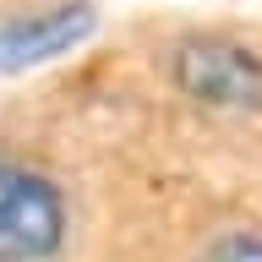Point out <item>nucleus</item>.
I'll use <instances>...</instances> for the list:
<instances>
[{
  "label": "nucleus",
  "instance_id": "f03ea898",
  "mask_svg": "<svg viewBox=\"0 0 262 262\" xmlns=\"http://www.w3.org/2000/svg\"><path fill=\"white\" fill-rule=\"evenodd\" d=\"M66 241V196L33 164L0 159V262H49Z\"/></svg>",
  "mask_w": 262,
  "mask_h": 262
},
{
  "label": "nucleus",
  "instance_id": "7ed1b4c3",
  "mask_svg": "<svg viewBox=\"0 0 262 262\" xmlns=\"http://www.w3.org/2000/svg\"><path fill=\"white\" fill-rule=\"evenodd\" d=\"M93 33H98L93 0H55V6H38V11L0 16V77L38 71V66L82 49Z\"/></svg>",
  "mask_w": 262,
  "mask_h": 262
},
{
  "label": "nucleus",
  "instance_id": "20e7f679",
  "mask_svg": "<svg viewBox=\"0 0 262 262\" xmlns=\"http://www.w3.org/2000/svg\"><path fill=\"white\" fill-rule=\"evenodd\" d=\"M202 262H262V235L235 229V235H224V241H213Z\"/></svg>",
  "mask_w": 262,
  "mask_h": 262
},
{
  "label": "nucleus",
  "instance_id": "f257e3e1",
  "mask_svg": "<svg viewBox=\"0 0 262 262\" xmlns=\"http://www.w3.org/2000/svg\"><path fill=\"white\" fill-rule=\"evenodd\" d=\"M169 77L186 98L208 104V110H235V115L262 110V55L241 38H224V33L180 38L169 55Z\"/></svg>",
  "mask_w": 262,
  "mask_h": 262
}]
</instances>
